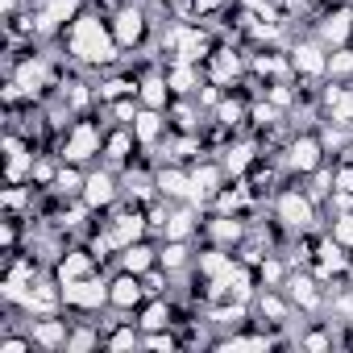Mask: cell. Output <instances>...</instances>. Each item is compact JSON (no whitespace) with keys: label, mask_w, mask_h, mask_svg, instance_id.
<instances>
[{"label":"cell","mask_w":353,"mask_h":353,"mask_svg":"<svg viewBox=\"0 0 353 353\" xmlns=\"http://www.w3.org/2000/svg\"><path fill=\"white\" fill-rule=\"evenodd\" d=\"M212 324H221V328H237V324H245V303L237 299L233 307H216V312H212Z\"/></svg>","instance_id":"cell-28"},{"label":"cell","mask_w":353,"mask_h":353,"mask_svg":"<svg viewBox=\"0 0 353 353\" xmlns=\"http://www.w3.org/2000/svg\"><path fill=\"white\" fill-rule=\"evenodd\" d=\"M279 221L291 225V229H307L316 221V208H312V196H299V192H287L279 200Z\"/></svg>","instance_id":"cell-4"},{"label":"cell","mask_w":353,"mask_h":353,"mask_svg":"<svg viewBox=\"0 0 353 353\" xmlns=\"http://www.w3.org/2000/svg\"><path fill=\"white\" fill-rule=\"evenodd\" d=\"M141 345H150V349H166V353H170V349H174V336H170V332H154V336H145Z\"/></svg>","instance_id":"cell-40"},{"label":"cell","mask_w":353,"mask_h":353,"mask_svg":"<svg viewBox=\"0 0 353 353\" xmlns=\"http://www.w3.org/2000/svg\"><path fill=\"white\" fill-rule=\"evenodd\" d=\"M96 341H100V336H96V332H88V328H83V332H75V336H67V349H92V345H96Z\"/></svg>","instance_id":"cell-38"},{"label":"cell","mask_w":353,"mask_h":353,"mask_svg":"<svg viewBox=\"0 0 353 353\" xmlns=\"http://www.w3.org/2000/svg\"><path fill=\"white\" fill-rule=\"evenodd\" d=\"M216 188H221V170H216V166H200V170L192 174V200H196V204L212 200Z\"/></svg>","instance_id":"cell-13"},{"label":"cell","mask_w":353,"mask_h":353,"mask_svg":"<svg viewBox=\"0 0 353 353\" xmlns=\"http://www.w3.org/2000/svg\"><path fill=\"white\" fill-rule=\"evenodd\" d=\"M212 237H216V241H237V237H241V225H237V221L225 212V216L212 225Z\"/></svg>","instance_id":"cell-31"},{"label":"cell","mask_w":353,"mask_h":353,"mask_svg":"<svg viewBox=\"0 0 353 353\" xmlns=\"http://www.w3.org/2000/svg\"><path fill=\"white\" fill-rule=\"evenodd\" d=\"M287 291H291V299H295L299 307H316V303H320V295H316V283H312V279H291V283H287Z\"/></svg>","instance_id":"cell-23"},{"label":"cell","mask_w":353,"mask_h":353,"mask_svg":"<svg viewBox=\"0 0 353 353\" xmlns=\"http://www.w3.org/2000/svg\"><path fill=\"white\" fill-rule=\"evenodd\" d=\"M54 188H59V192H79V174H75V170H59Z\"/></svg>","instance_id":"cell-39"},{"label":"cell","mask_w":353,"mask_h":353,"mask_svg":"<svg viewBox=\"0 0 353 353\" xmlns=\"http://www.w3.org/2000/svg\"><path fill=\"white\" fill-rule=\"evenodd\" d=\"M141 295H145V287H141V274H133V270H125V274L108 287V303H112V307H121V312L137 307V303H141Z\"/></svg>","instance_id":"cell-6"},{"label":"cell","mask_w":353,"mask_h":353,"mask_svg":"<svg viewBox=\"0 0 353 353\" xmlns=\"http://www.w3.org/2000/svg\"><path fill=\"white\" fill-rule=\"evenodd\" d=\"M75 17H79V0H46L42 13H38V30H42V34H50V30H59V26L75 21Z\"/></svg>","instance_id":"cell-7"},{"label":"cell","mask_w":353,"mask_h":353,"mask_svg":"<svg viewBox=\"0 0 353 353\" xmlns=\"http://www.w3.org/2000/svg\"><path fill=\"white\" fill-rule=\"evenodd\" d=\"M262 316H270L274 324H283V320H287V303H283L274 291H266V295H262Z\"/></svg>","instance_id":"cell-32"},{"label":"cell","mask_w":353,"mask_h":353,"mask_svg":"<svg viewBox=\"0 0 353 353\" xmlns=\"http://www.w3.org/2000/svg\"><path fill=\"white\" fill-rule=\"evenodd\" d=\"M42 83H46V71H42V63H26V67L17 71V88H21L26 96H34Z\"/></svg>","instance_id":"cell-22"},{"label":"cell","mask_w":353,"mask_h":353,"mask_svg":"<svg viewBox=\"0 0 353 353\" xmlns=\"http://www.w3.org/2000/svg\"><path fill=\"white\" fill-rule=\"evenodd\" d=\"M166 83H170L174 92H192V88H200V83H196V67H192V63H183V59L170 67V79H166Z\"/></svg>","instance_id":"cell-21"},{"label":"cell","mask_w":353,"mask_h":353,"mask_svg":"<svg viewBox=\"0 0 353 353\" xmlns=\"http://www.w3.org/2000/svg\"><path fill=\"white\" fill-rule=\"evenodd\" d=\"M112 196H117V188H112V179H108V174H92V179H88V188H83V200H88V208H104V204H112Z\"/></svg>","instance_id":"cell-15"},{"label":"cell","mask_w":353,"mask_h":353,"mask_svg":"<svg viewBox=\"0 0 353 353\" xmlns=\"http://www.w3.org/2000/svg\"><path fill=\"white\" fill-rule=\"evenodd\" d=\"M96 150H100V133H96V125H92V121H83V125H75V133L67 137L63 158H67V162H88Z\"/></svg>","instance_id":"cell-3"},{"label":"cell","mask_w":353,"mask_h":353,"mask_svg":"<svg viewBox=\"0 0 353 353\" xmlns=\"http://www.w3.org/2000/svg\"><path fill=\"white\" fill-rule=\"evenodd\" d=\"M63 287V299L67 303H75V307H100V303H108V287L100 283V279H75V283H59Z\"/></svg>","instance_id":"cell-2"},{"label":"cell","mask_w":353,"mask_h":353,"mask_svg":"<svg viewBox=\"0 0 353 353\" xmlns=\"http://www.w3.org/2000/svg\"><path fill=\"white\" fill-rule=\"evenodd\" d=\"M166 88H170L166 79H145L137 96H141V104H145V108H162V104H166Z\"/></svg>","instance_id":"cell-24"},{"label":"cell","mask_w":353,"mask_h":353,"mask_svg":"<svg viewBox=\"0 0 353 353\" xmlns=\"http://www.w3.org/2000/svg\"><path fill=\"white\" fill-rule=\"evenodd\" d=\"M291 67L303 71V75H324L328 71V59H324V50L316 42H303V46L291 50Z\"/></svg>","instance_id":"cell-10"},{"label":"cell","mask_w":353,"mask_h":353,"mask_svg":"<svg viewBox=\"0 0 353 353\" xmlns=\"http://www.w3.org/2000/svg\"><path fill=\"white\" fill-rule=\"evenodd\" d=\"M129 150H133V133H112V137H108V145H104L108 162H125V158H129Z\"/></svg>","instance_id":"cell-27"},{"label":"cell","mask_w":353,"mask_h":353,"mask_svg":"<svg viewBox=\"0 0 353 353\" xmlns=\"http://www.w3.org/2000/svg\"><path fill=\"white\" fill-rule=\"evenodd\" d=\"M112 112H117V121H137V108H133L129 100H121V104H117Z\"/></svg>","instance_id":"cell-46"},{"label":"cell","mask_w":353,"mask_h":353,"mask_svg":"<svg viewBox=\"0 0 353 353\" xmlns=\"http://www.w3.org/2000/svg\"><path fill=\"white\" fill-rule=\"evenodd\" d=\"M158 262H162L166 270H179V266L188 262V245H183V241H166L162 254H158Z\"/></svg>","instance_id":"cell-26"},{"label":"cell","mask_w":353,"mask_h":353,"mask_svg":"<svg viewBox=\"0 0 353 353\" xmlns=\"http://www.w3.org/2000/svg\"><path fill=\"white\" fill-rule=\"evenodd\" d=\"M133 133H137L141 141H154V137L162 133V117H158V108H145V112H137V121H133Z\"/></svg>","instance_id":"cell-20"},{"label":"cell","mask_w":353,"mask_h":353,"mask_svg":"<svg viewBox=\"0 0 353 353\" xmlns=\"http://www.w3.org/2000/svg\"><path fill=\"white\" fill-rule=\"evenodd\" d=\"M332 237H336V241H341V245H353V212H349V216H341V221H336V229H332Z\"/></svg>","instance_id":"cell-37"},{"label":"cell","mask_w":353,"mask_h":353,"mask_svg":"<svg viewBox=\"0 0 353 353\" xmlns=\"http://www.w3.org/2000/svg\"><path fill=\"white\" fill-rule=\"evenodd\" d=\"M320 158H324V145H320V137H299V141H291V166L299 170V174H312V170H320Z\"/></svg>","instance_id":"cell-8"},{"label":"cell","mask_w":353,"mask_h":353,"mask_svg":"<svg viewBox=\"0 0 353 353\" xmlns=\"http://www.w3.org/2000/svg\"><path fill=\"white\" fill-rule=\"evenodd\" d=\"M303 345H307V349H328L332 336H328V332H312V336H303Z\"/></svg>","instance_id":"cell-44"},{"label":"cell","mask_w":353,"mask_h":353,"mask_svg":"<svg viewBox=\"0 0 353 353\" xmlns=\"http://www.w3.org/2000/svg\"><path fill=\"white\" fill-rule=\"evenodd\" d=\"M141 34H145V17H141L137 9H121V13L112 17V38H117L121 46H137Z\"/></svg>","instance_id":"cell-9"},{"label":"cell","mask_w":353,"mask_h":353,"mask_svg":"<svg viewBox=\"0 0 353 353\" xmlns=\"http://www.w3.org/2000/svg\"><path fill=\"white\" fill-rule=\"evenodd\" d=\"M145 229H150V221H141V212L117 216V221H112V229L104 233V245H108V250H125V245H133Z\"/></svg>","instance_id":"cell-5"},{"label":"cell","mask_w":353,"mask_h":353,"mask_svg":"<svg viewBox=\"0 0 353 353\" xmlns=\"http://www.w3.org/2000/svg\"><path fill=\"white\" fill-rule=\"evenodd\" d=\"M349 30H353V13H349V9H336V13H328V17H324V26H320L324 42H332V46H341V42L349 38Z\"/></svg>","instance_id":"cell-14"},{"label":"cell","mask_w":353,"mask_h":353,"mask_svg":"<svg viewBox=\"0 0 353 353\" xmlns=\"http://www.w3.org/2000/svg\"><path fill=\"white\" fill-rule=\"evenodd\" d=\"M34 349V336H5L0 341V353H30Z\"/></svg>","instance_id":"cell-36"},{"label":"cell","mask_w":353,"mask_h":353,"mask_svg":"<svg viewBox=\"0 0 353 353\" xmlns=\"http://www.w3.org/2000/svg\"><path fill=\"white\" fill-rule=\"evenodd\" d=\"M158 192L166 196V200H179V196H192V179L183 170H162L158 174Z\"/></svg>","instance_id":"cell-16"},{"label":"cell","mask_w":353,"mask_h":353,"mask_svg":"<svg viewBox=\"0 0 353 353\" xmlns=\"http://www.w3.org/2000/svg\"><path fill=\"white\" fill-rule=\"evenodd\" d=\"M192 9H196V17H204V13H216L221 9V0H192Z\"/></svg>","instance_id":"cell-45"},{"label":"cell","mask_w":353,"mask_h":353,"mask_svg":"<svg viewBox=\"0 0 353 353\" xmlns=\"http://www.w3.org/2000/svg\"><path fill=\"white\" fill-rule=\"evenodd\" d=\"M174 50H179V59H183V63H200V59H208V34H204V30H188V26H183L179 46H174Z\"/></svg>","instance_id":"cell-11"},{"label":"cell","mask_w":353,"mask_h":353,"mask_svg":"<svg viewBox=\"0 0 353 353\" xmlns=\"http://www.w3.org/2000/svg\"><path fill=\"white\" fill-rule=\"evenodd\" d=\"M17 9V0H5V13H13Z\"/></svg>","instance_id":"cell-47"},{"label":"cell","mask_w":353,"mask_h":353,"mask_svg":"<svg viewBox=\"0 0 353 353\" xmlns=\"http://www.w3.org/2000/svg\"><path fill=\"white\" fill-rule=\"evenodd\" d=\"M67 46H71V54L79 59V63H112L117 59V38L104 30V21L100 17H75L71 21V34H67Z\"/></svg>","instance_id":"cell-1"},{"label":"cell","mask_w":353,"mask_h":353,"mask_svg":"<svg viewBox=\"0 0 353 353\" xmlns=\"http://www.w3.org/2000/svg\"><path fill=\"white\" fill-rule=\"evenodd\" d=\"M92 274V258L88 254H67L59 262V283H75V279H88Z\"/></svg>","instance_id":"cell-18"},{"label":"cell","mask_w":353,"mask_h":353,"mask_svg":"<svg viewBox=\"0 0 353 353\" xmlns=\"http://www.w3.org/2000/svg\"><path fill=\"white\" fill-rule=\"evenodd\" d=\"M121 262H125V270H133V274H145V270L154 266V250L133 241V245H125V250H121Z\"/></svg>","instance_id":"cell-17"},{"label":"cell","mask_w":353,"mask_h":353,"mask_svg":"<svg viewBox=\"0 0 353 353\" xmlns=\"http://www.w3.org/2000/svg\"><path fill=\"white\" fill-rule=\"evenodd\" d=\"M59 299H63V287H59V291H54V287H50V283H38V287H34V291H30V295H26V299H21V303H26V307H30V312H50V307H54V303H59Z\"/></svg>","instance_id":"cell-19"},{"label":"cell","mask_w":353,"mask_h":353,"mask_svg":"<svg viewBox=\"0 0 353 353\" xmlns=\"http://www.w3.org/2000/svg\"><path fill=\"white\" fill-rule=\"evenodd\" d=\"M34 345H42V349H63L67 345V320H38L34 324Z\"/></svg>","instance_id":"cell-12"},{"label":"cell","mask_w":353,"mask_h":353,"mask_svg":"<svg viewBox=\"0 0 353 353\" xmlns=\"http://www.w3.org/2000/svg\"><path fill=\"white\" fill-rule=\"evenodd\" d=\"M166 324H170V307H166L162 299H158V303H150V307H145V316H141V328H150V332H154V328H166Z\"/></svg>","instance_id":"cell-29"},{"label":"cell","mask_w":353,"mask_h":353,"mask_svg":"<svg viewBox=\"0 0 353 353\" xmlns=\"http://www.w3.org/2000/svg\"><path fill=\"white\" fill-rule=\"evenodd\" d=\"M250 162H254V150H250V145H233V150H229V158H225V166H229L233 174H241Z\"/></svg>","instance_id":"cell-30"},{"label":"cell","mask_w":353,"mask_h":353,"mask_svg":"<svg viewBox=\"0 0 353 353\" xmlns=\"http://www.w3.org/2000/svg\"><path fill=\"white\" fill-rule=\"evenodd\" d=\"M332 188H336V192H345V196H353V162H345V166L332 174Z\"/></svg>","instance_id":"cell-35"},{"label":"cell","mask_w":353,"mask_h":353,"mask_svg":"<svg viewBox=\"0 0 353 353\" xmlns=\"http://www.w3.org/2000/svg\"><path fill=\"white\" fill-rule=\"evenodd\" d=\"M100 345H104V349H133V345H141V341H137V332H133V328H117V332H112V336H104Z\"/></svg>","instance_id":"cell-33"},{"label":"cell","mask_w":353,"mask_h":353,"mask_svg":"<svg viewBox=\"0 0 353 353\" xmlns=\"http://www.w3.org/2000/svg\"><path fill=\"white\" fill-rule=\"evenodd\" d=\"M328 71H332V75H349V71H353V50L336 46V54L328 59Z\"/></svg>","instance_id":"cell-34"},{"label":"cell","mask_w":353,"mask_h":353,"mask_svg":"<svg viewBox=\"0 0 353 353\" xmlns=\"http://www.w3.org/2000/svg\"><path fill=\"white\" fill-rule=\"evenodd\" d=\"M254 121H258V125H274V121H279V112H274L270 104H262V108H254Z\"/></svg>","instance_id":"cell-43"},{"label":"cell","mask_w":353,"mask_h":353,"mask_svg":"<svg viewBox=\"0 0 353 353\" xmlns=\"http://www.w3.org/2000/svg\"><path fill=\"white\" fill-rule=\"evenodd\" d=\"M141 287H145V295H162V291H166L162 274H145V279H141Z\"/></svg>","instance_id":"cell-42"},{"label":"cell","mask_w":353,"mask_h":353,"mask_svg":"<svg viewBox=\"0 0 353 353\" xmlns=\"http://www.w3.org/2000/svg\"><path fill=\"white\" fill-rule=\"evenodd\" d=\"M241 121V104H221V125H237Z\"/></svg>","instance_id":"cell-41"},{"label":"cell","mask_w":353,"mask_h":353,"mask_svg":"<svg viewBox=\"0 0 353 353\" xmlns=\"http://www.w3.org/2000/svg\"><path fill=\"white\" fill-rule=\"evenodd\" d=\"M166 241H183L188 233H192V212H174V216H166Z\"/></svg>","instance_id":"cell-25"}]
</instances>
